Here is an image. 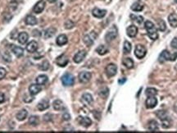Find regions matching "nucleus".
Here are the masks:
<instances>
[{
    "instance_id": "nucleus-9",
    "label": "nucleus",
    "mask_w": 177,
    "mask_h": 133,
    "mask_svg": "<svg viewBox=\"0 0 177 133\" xmlns=\"http://www.w3.org/2000/svg\"><path fill=\"white\" fill-rule=\"evenodd\" d=\"M91 75L90 72L89 71H81L80 74H79V81H81V83H87L90 81L91 79Z\"/></svg>"
},
{
    "instance_id": "nucleus-7",
    "label": "nucleus",
    "mask_w": 177,
    "mask_h": 133,
    "mask_svg": "<svg viewBox=\"0 0 177 133\" xmlns=\"http://www.w3.org/2000/svg\"><path fill=\"white\" fill-rule=\"evenodd\" d=\"M116 71H117V66L114 63H110V64H108L107 66H106L105 72L108 77L115 76L116 74Z\"/></svg>"
},
{
    "instance_id": "nucleus-30",
    "label": "nucleus",
    "mask_w": 177,
    "mask_h": 133,
    "mask_svg": "<svg viewBox=\"0 0 177 133\" xmlns=\"http://www.w3.org/2000/svg\"><path fill=\"white\" fill-rule=\"evenodd\" d=\"M131 9L134 11V12H141L142 10L144 9V4L142 3H140V2H136L131 6Z\"/></svg>"
},
{
    "instance_id": "nucleus-33",
    "label": "nucleus",
    "mask_w": 177,
    "mask_h": 133,
    "mask_svg": "<svg viewBox=\"0 0 177 133\" xmlns=\"http://www.w3.org/2000/svg\"><path fill=\"white\" fill-rule=\"evenodd\" d=\"M49 68V62L47 60H44L39 65V69L41 71H47Z\"/></svg>"
},
{
    "instance_id": "nucleus-13",
    "label": "nucleus",
    "mask_w": 177,
    "mask_h": 133,
    "mask_svg": "<svg viewBox=\"0 0 177 133\" xmlns=\"http://www.w3.org/2000/svg\"><path fill=\"white\" fill-rule=\"evenodd\" d=\"M78 122L84 127H89L92 124L91 119L90 118H88V117H79Z\"/></svg>"
},
{
    "instance_id": "nucleus-36",
    "label": "nucleus",
    "mask_w": 177,
    "mask_h": 133,
    "mask_svg": "<svg viewBox=\"0 0 177 133\" xmlns=\"http://www.w3.org/2000/svg\"><path fill=\"white\" fill-rule=\"evenodd\" d=\"M39 117H37V116H30L29 118V123L30 124V125H32V126H37L39 124Z\"/></svg>"
},
{
    "instance_id": "nucleus-2",
    "label": "nucleus",
    "mask_w": 177,
    "mask_h": 133,
    "mask_svg": "<svg viewBox=\"0 0 177 133\" xmlns=\"http://www.w3.org/2000/svg\"><path fill=\"white\" fill-rule=\"evenodd\" d=\"M177 53H176L175 54H171L168 50H163L160 54L158 60L160 62H164L166 61H175Z\"/></svg>"
},
{
    "instance_id": "nucleus-6",
    "label": "nucleus",
    "mask_w": 177,
    "mask_h": 133,
    "mask_svg": "<svg viewBox=\"0 0 177 133\" xmlns=\"http://www.w3.org/2000/svg\"><path fill=\"white\" fill-rule=\"evenodd\" d=\"M146 53H147L146 48H145L142 44L136 45L135 49H134V55L138 57V58H139V59L143 58V57L146 55Z\"/></svg>"
},
{
    "instance_id": "nucleus-22",
    "label": "nucleus",
    "mask_w": 177,
    "mask_h": 133,
    "mask_svg": "<svg viewBox=\"0 0 177 133\" xmlns=\"http://www.w3.org/2000/svg\"><path fill=\"white\" fill-rule=\"evenodd\" d=\"M28 39H29V35L26 32H21L17 37V39H18V42L21 44H25L28 41Z\"/></svg>"
},
{
    "instance_id": "nucleus-18",
    "label": "nucleus",
    "mask_w": 177,
    "mask_h": 133,
    "mask_svg": "<svg viewBox=\"0 0 177 133\" xmlns=\"http://www.w3.org/2000/svg\"><path fill=\"white\" fill-rule=\"evenodd\" d=\"M26 50L29 53H34L38 48V43L34 40H32L26 45Z\"/></svg>"
},
{
    "instance_id": "nucleus-34",
    "label": "nucleus",
    "mask_w": 177,
    "mask_h": 133,
    "mask_svg": "<svg viewBox=\"0 0 177 133\" xmlns=\"http://www.w3.org/2000/svg\"><path fill=\"white\" fill-rule=\"evenodd\" d=\"M145 94H146V95H147L148 97H149V96H155V95L158 94V90H156L155 88L150 87V88H148V89L146 90Z\"/></svg>"
},
{
    "instance_id": "nucleus-43",
    "label": "nucleus",
    "mask_w": 177,
    "mask_h": 133,
    "mask_svg": "<svg viewBox=\"0 0 177 133\" xmlns=\"http://www.w3.org/2000/svg\"><path fill=\"white\" fill-rule=\"evenodd\" d=\"M74 25L75 24L73 23L72 21H67V22L65 23V27L67 29H71L72 27H74Z\"/></svg>"
},
{
    "instance_id": "nucleus-11",
    "label": "nucleus",
    "mask_w": 177,
    "mask_h": 133,
    "mask_svg": "<svg viewBox=\"0 0 177 133\" xmlns=\"http://www.w3.org/2000/svg\"><path fill=\"white\" fill-rule=\"evenodd\" d=\"M158 105V100L154 96H149L148 99L146 100L145 105L148 109H153Z\"/></svg>"
},
{
    "instance_id": "nucleus-16",
    "label": "nucleus",
    "mask_w": 177,
    "mask_h": 133,
    "mask_svg": "<svg viewBox=\"0 0 177 133\" xmlns=\"http://www.w3.org/2000/svg\"><path fill=\"white\" fill-rule=\"evenodd\" d=\"M137 32H138V29H137V27H136L135 26H133V25L128 26L127 29H126V34H127V35L129 36V37H131V38L135 37L136 35H137Z\"/></svg>"
},
{
    "instance_id": "nucleus-27",
    "label": "nucleus",
    "mask_w": 177,
    "mask_h": 133,
    "mask_svg": "<svg viewBox=\"0 0 177 133\" xmlns=\"http://www.w3.org/2000/svg\"><path fill=\"white\" fill-rule=\"evenodd\" d=\"M35 81H36L38 85H39V86H43V85H45V84L48 82V78L46 75H39V76H38V77L36 78Z\"/></svg>"
},
{
    "instance_id": "nucleus-15",
    "label": "nucleus",
    "mask_w": 177,
    "mask_h": 133,
    "mask_svg": "<svg viewBox=\"0 0 177 133\" xmlns=\"http://www.w3.org/2000/svg\"><path fill=\"white\" fill-rule=\"evenodd\" d=\"M12 48V53H13L17 57H21V56H23V54H24V49H23L22 48L12 44V48Z\"/></svg>"
},
{
    "instance_id": "nucleus-5",
    "label": "nucleus",
    "mask_w": 177,
    "mask_h": 133,
    "mask_svg": "<svg viewBox=\"0 0 177 133\" xmlns=\"http://www.w3.org/2000/svg\"><path fill=\"white\" fill-rule=\"evenodd\" d=\"M96 38H97V34L94 31H92L90 34H88V35L84 36L83 41H84V43L88 47H90V46H91L94 44Z\"/></svg>"
},
{
    "instance_id": "nucleus-8",
    "label": "nucleus",
    "mask_w": 177,
    "mask_h": 133,
    "mask_svg": "<svg viewBox=\"0 0 177 133\" xmlns=\"http://www.w3.org/2000/svg\"><path fill=\"white\" fill-rule=\"evenodd\" d=\"M44 8H45V2H44V0H40V1H39L38 3L34 6L33 12L34 13H36V14H39V13H41L43 12Z\"/></svg>"
},
{
    "instance_id": "nucleus-12",
    "label": "nucleus",
    "mask_w": 177,
    "mask_h": 133,
    "mask_svg": "<svg viewBox=\"0 0 177 133\" xmlns=\"http://www.w3.org/2000/svg\"><path fill=\"white\" fill-rule=\"evenodd\" d=\"M56 62H57V64H58L59 66H62V67H64V66H66L67 65V63H68V57H67V55L66 54H62V55H60L59 57L57 58V61H56Z\"/></svg>"
},
{
    "instance_id": "nucleus-21",
    "label": "nucleus",
    "mask_w": 177,
    "mask_h": 133,
    "mask_svg": "<svg viewBox=\"0 0 177 133\" xmlns=\"http://www.w3.org/2000/svg\"><path fill=\"white\" fill-rule=\"evenodd\" d=\"M168 21H169V24L171 25V26H172L174 28L177 27V15L176 13H171L169 15Z\"/></svg>"
},
{
    "instance_id": "nucleus-32",
    "label": "nucleus",
    "mask_w": 177,
    "mask_h": 133,
    "mask_svg": "<svg viewBox=\"0 0 177 133\" xmlns=\"http://www.w3.org/2000/svg\"><path fill=\"white\" fill-rule=\"evenodd\" d=\"M55 33H56V29L51 27V28H48V30H45V32H44V36H45V38L47 39L51 38V37H53V35H55Z\"/></svg>"
},
{
    "instance_id": "nucleus-47",
    "label": "nucleus",
    "mask_w": 177,
    "mask_h": 133,
    "mask_svg": "<svg viewBox=\"0 0 177 133\" xmlns=\"http://www.w3.org/2000/svg\"><path fill=\"white\" fill-rule=\"evenodd\" d=\"M5 101V96L2 93V92H0V104H2V103H3Z\"/></svg>"
},
{
    "instance_id": "nucleus-50",
    "label": "nucleus",
    "mask_w": 177,
    "mask_h": 133,
    "mask_svg": "<svg viewBox=\"0 0 177 133\" xmlns=\"http://www.w3.org/2000/svg\"><path fill=\"white\" fill-rule=\"evenodd\" d=\"M48 1L50 3H56L58 0H48Z\"/></svg>"
},
{
    "instance_id": "nucleus-49",
    "label": "nucleus",
    "mask_w": 177,
    "mask_h": 133,
    "mask_svg": "<svg viewBox=\"0 0 177 133\" xmlns=\"http://www.w3.org/2000/svg\"><path fill=\"white\" fill-rule=\"evenodd\" d=\"M21 1H22V0H11V2L13 3H19Z\"/></svg>"
},
{
    "instance_id": "nucleus-45",
    "label": "nucleus",
    "mask_w": 177,
    "mask_h": 133,
    "mask_svg": "<svg viewBox=\"0 0 177 133\" xmlns=\"http://www.w3.org/2000/svg\"><path fill=\"white\" fill-rule=\"evenodd\" d=\"M32 35H33L34 37H39V36L41 35V33H40V31L38 30H34Z\"/></svg>"
},
{
    "instance_id": "nucleus-25",
    "label": "nucleus",
    "mask_w": 177,
    "mask_h": 133,
    "mask_svg": "<svg viewBox=\"0 0 177 133\" xmlns=\"http://www.w3.org/2000/svg\"><path fill=\"white\" fill-rule=\"evenodd\" d=\"M27 116H28V112L25 109H21L17 114L16 118L18 121H23L27 118Z\"/></svg>"
},
{
    "instance_id": "nucleus-41",
    "label": "nucleus",
    "mask_w": 177,
    "mask_h": 133,
    "mask_svg": "<svg viewBox=\"0 0 177 133\" xmlns=\"http://www.w3.org/2000/svg\"><path fill=\"white\" fill-rule=\"evenodd\" d=\"M170 126H171V122L168 119V118L164 119V120H162V127L163 128H168V127H170Z\"/></svg>"
},
{
    "instance_id": "nucleus-3",
    "label": "nucleus",
    "mask_w": 177,
    "mask_h": 133,
    "mask_svg": "<svg viewBox=\"0 0 177 133\" xmlns=\"http://www.w3.org/2000/svg\"><path fill=\"white\" fill-rule=\"evenodd\" d=\"M117 28L116 26H112V27H111L110 30L107 32L105 35V39L107 42H111L112 40H113L117 36Z\"/></svg>"
},
{
    "instance_id": "nucleus-19",
    "label": "nucleus",
    "mask_w": 177,
    "mask_h": 133,
    "mask_svg": "<svg viewBox=\"0 0 177 133\" xmlns=\"http://www.w3.org/2000/svg\"><path fill=\"white\" fill-rule=\"evenodd\" d=\"M40 91H41V87L38 84L37 85L36 84H32V85L30 86L29 92L31 95H37Z\"/></svg>"
},
{
    "instance_id": "nucleus-26",
    "label": "nucleus",
    "mask_w": 177,
    "mask_h": 133,
    "mask_svg": "<svg viewBox=\"0 0 177 133\" xmlns=\"http://www.w3.org/2000/svg\"><path fill=\"white\" fill-rule=\"evenodd\" d=\"M25 21L27 25H30V26H34V25H36L38 21L36 19L35 17H34L33 15H28L25 19Z\"/></svg>"
},
{
    "instance_id": "nucleus-42",
    "label": "nucleus",
    "mask_w": 177,
    "mask_h": 133,
    "mask_svg": "<svg viewBox=\"0 0 177 133\" xmlns=\"http://www.w3.org/2000/svg\"><path fill=\"white\" fill-rule=\"evenodd\" d=\"M7 74V71L5 70V68L3 67H0V80L3 79Z\"/></svg>"
},
{
    "instance_id": "nucleus-35",
    "label": "nucleus",
    "mask_w": 177,
    "mask_h": 133,
    "mask_svg": "<svg viewBox=\"0 0 177 133\" xmlns=\"http://www.w3.org/2000/svg\"><path fill=\"white\" fill-rule=\"evenodd\" d=\"M98 94H99V95H100L102 98H104V99H105V98H107V97L108 96L109 90H108V88H107V87H103V88L100 89Z\"/></svg>"
},
{
    "instance_id": "nucleus-40",
    "label": "nucleus",
    "mask_w": 177,
    "mask_h": 133,
    "mask_svg": "<svg viewBox=\"0 0 177 133\" xmlns=\"http://www.w3.org/2000/svg\"><path fill=\"white\" fill-rule=\"evenodd\" d=\"M130 17H131V18L134 20V21H135L137 23L139 24H141L143 21H144V18H143V17H141V16H134V15H130Z\"/></svg>"
},
{
    "instance_id": "nucleus-20",
    "label": "nucleus",
    "mask_w": 177,
    "mask_h": 133,
    "mask_svg": "<svg viewBox=\"0 0 177 133\" xmlns=\"http://www.w3.org/2000/svg\"><path fill=\"white\" fill-rule=\"evenodd\" d=\"M67 42H68V39H67L66 35H58V38L56 39V43L59 46H62V45L66 44Z\"/></svg>"
},
{
    "instance_id": "nucleus-1",
    "label": "nucleus",
    "mask_w": 177,
    "mask_h": 133,
    "mask_svg": "<svg viewBox=\"0 0 177 133\" xmlns=\"http://www.w3.org/2000/svg\"><path fill=\"white\" fill-rule=\"evenodd\" d=\"M145 28L147 30L148 32V35L149 38L153 40H156L158 38V30L156 28V26H154V24L149 21H147L145 22Z\"/></svg>"
},
{
    "instance_id": "nucleus-46",
    "label": "nucleus",
    "mask_w": 177,
    "mask_h": 133,
    "mask_svg": "<svg viewBox=\"0 0 177 133\" xmlns=\"http://www.w3.org/2000/svg\"><path fill=\"white\" fill-rule=\"evenodd\" d=\"M62 118H63V119L65 121H68V120L71 119V116H70V114H68V113H65V114L62 115Z\"/></svg>"
},
{
    "instance_id": "nucleus-29",
    "label": "nucleus",
    "mask_w": 177,
    "mask_h": 133,
    "mask_svg": "<svg viewBox=\"0 0 177 133\" xmlns=\"http://www.w3.org/2000/svg\"><path fill=\"white\" fill-rule=\"evenodd\" d=\"M122 63L128 69H131V68L134 67V61L130 57H125V58H124L123 61H122Z\"/></svg>"
},
{
    "instance_id": "nucleus-4",
    "label": "nucleus",
    "mask_w": 177,
    "mask_h": 133,
    "mask_svg": "<svg viewBox=\"0 0 177 133\" xmlns=\"http://www.w3.org/2000/svg\"><path fill=\"white\" fill-rule=\"evenodd\" d=\"M62 82L63 86H72L74 85L75 82V78L73 75L71 73H66L64 74L62 77Z\"/></svg>"
},
{
    "instance_id": "nucleus-38",
    "label": "nucleus",
    "mask_w": 177,
    "mask_h": 133,
    "mask_svg": "<svg viewBox=\"0 0 177 133\" xmlns=\"http://www.w3.org/2000/svg\"><path fill=\"white\" fill-rule=\"evenodd\" d=\"M157 116H158L159 118L161 119V120H164V119H166L167 118V113L164 111V110H159V111H158L157 112Z\"/></svg>"
},
{
    "instance_id": "nucleus-24",
    "label": "nucleus",
    "mask_w": 177,
    "mask_h": 133,
    "mask_svg": "<svg viewBox=\"0 0 177 133\" xmlns=\"http://www.w3.org/2000/svg\"><path fill=\"white\" fill-rule=\"evenodd\" d=\"M38 109L39 111H43V110H46L48 109L49 107V102L47 100H42L38 104Z\"/></svg>"
},
{
    "instance_id": "nucleus-39",
    "label": "nucleus",
    "mask_w": 177,
    "mask_h": 133,
    "mask_svg": "<svg viewBox=\"0 0 177 133\" xmlns=\"http://www.w3.org/2000/svg\"><path fill=\"white\" fill-rule=\"evenodd\" d=\"M158 29H159V30H160L161 31H164V30H166V28H167L165 21H163V20H162V19L158 20Z\"/></svg>"
},
{
    "instance_id": "nucleus-31",
    "label": "nucleus",
    "mask_w": 177,
    "mask_h": 133,
    "mask_svg": "<svg viewBox=\"0 0 177 133\" xmlns=\"http://www.w3.org/2000/svg\"><path fill=\"white\" fill-rule=\"evenodd\" d=\"M96 52L98 53L99 55H104L107 53H108V48L106 47L105 45H99L96 48Z\"/></svg>"
},
{
    "instance_id": "nucleus-44",
    "label": "nucleus",
    "mask_w": 177,
    "mask_h": 133,
    "mask_svg": "<svg viewBox=\"0 0 177 133\" xmlns=\"http://www.w3.org/2000/svg\"><path fill=\"white\" fill-rule=\"evenodd\" d=\"M171 46L175 48V49H177V37H175L173 39L171 43Z\"/></svg>"
},
{
    "instance_id": "nucleus-23",
    "label": "nucleus",
    "mask_w": 177,
    "mask_h": 133,
    "mask_svg": "<svg viewBox=\"0 0 177 133\" xmlns=\"http://www.w3.org/2000/svg\"><path fill=\"white\" fill-rule=\"evenodd\" d=\"M148 129L151 132H158V123L155 120H151L149 121L148 123Z\"/></svg>"
},
{
    "instance_id": "nucleus-17",
    "label": "nucleus",
    "mask_w": 177,
    "mask_h": 133,
    "mask_svg": "<svg viewBox=\"0 0 177 133\" xmlns=\"http://www.w3.org/2000/svg\"><path fill=\"white\" fill-rule=\"evenodd\" d=\"M81 101L85 104V105H90L92 103H93V96L89 94V93H85L84 95H82L81 97Z\"/></svg>"
},
{
    "instance_id": "nucleus-28",
    "label": "nucleus",
    "mask_w": 177,
    "mask_h": 133,
    "mask_svg": "<svg viewBox=\"0 0 177 133\" xmlns=\"http://www.w3.org/2000/svg\"><path fill=\"white\" fill-rule=\"evenodd\" d=\"M53 109L55 110H57V111H62V110H64V109H65L62 101L59 100H55L53 103Z\"/></svg>"
},
{
    "instance_id": "nucleus-48",
    "label": "nucleus",
    "mask_w": 177,
    "mask_h": 133,
    "mask_svg": "<svg viewBox=\"0 0 177 133\" xmlns=\"http://www.w3.org/2000/svg\"><path fill=\"white\" fill-rule=\"evenodd\" d=\"M125 81H126V78H121V79H120L119 81H118V83H119L120 85H123Z\"/></svg>"
},
{
    "instance_id": "nucleus-14",
    "label": "nucleus",
    "mask_w": 177,
    "mask_h": 133,
    "mask_svg": "<svg viewBox=\"0 0 177 133\" xmlns=\"http://www.w3.org/2000/svg\"><path fill=\"white\" fill-rule=\"evenodd\" d=\"M106 13H107V11H106V10L99 9V8H97L92 11L93 16L97 17V18H103V17H104Z\"/></svg>"
},
{
    "instance_id": "nucleus-10",
    "label": "nucleus",
    "mask_w": 177,
    "mask_h": 133,
    "mask_svg": "<svg viewBox=\"0 0 177 133\" xmlns=\"http://www.w3.org/2000/svg\"><path fill=\"white\" fill-rule=\"evenodd\" d=\"M86 54L87 53L85 50H81V51L77 52L76 53V55H75L74 57H73L74 62H76V63H80V62H81L82 61L84 60V58L85 57Z\"/></svg>"
},
{
    "instance_id": "nucleus-37",
    "label": "nucleus",
    "mask_w": 177,
    "mask_h": 133,
    "mask_svg": "<svg viewBox=\"0 0 177 133\" xmlns=\"http://www.w3.org/2000/svg\"><path fill=\"white\" fill-rule=\"evenodd\" d=\"M131 44L129 41H125L124 42V47H123V51L125 53H129L131 51Z\"/></svg>"
}]
</instances>
